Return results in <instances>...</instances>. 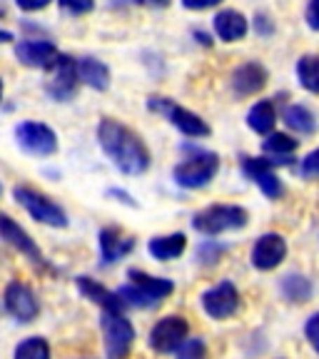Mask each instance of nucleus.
I'll return each mask as SVG.
<instances>
[{
    "instance_id": "nucleus-1",
    "label": "nucleus",
    "mask_w": 319,
    "mask_h": 359,
    "mask_svg": "<svg viewBox=\"0 0 319 359\" xmlns=\"http://www.w3.org/2000/svg\"><path fill=\"white\" fill-rule=\"evenodd\" d=\"M97 140H100L105 155L115 163V168L123 170L125 175H142L150 168V152H147L145 142L130 128L120 125L118 120H100Z\"/></svg>"
},
{
    "instance_id": "nucleus-2",
    "label": "nucleus",
    "mask_w": 319,
    "mask_h": 359,
    "mask_svg": "<svg viewBox=\"0 0 319 359\" xmlns=\"http://www.w3.org/2000/svg\"><path fill=\"white\" fill-rule=\"evenodd\" d=\"M247 224V210L237 205H212V208L202 210L192 219V227L202 235H219L227 230H240Z\"/></svg>"
},
{
    "instance_id": "nucleus-3",
    "label": "nucleus",
    "mask_w": 319,
    "mask_h": 359,
    "mask_svg": "<svg viewBox=\"0 0 319 359\" xmlns=\"http://www.w3.org/2000/svg\"><path fill=\"white\" fill-rule=\"evenodd\" d=\"M219 170V157L215 152H197V155L187 157L185 163H179L172 170V177L179 187H187V190H197V187H205L210 180L217 175Z\"/></svg>"
},
{
    "instance_id": "nucleus-4",
    "label": "nucleus",
    "mask_w": 319,
    "mask_h": 359,
    "mask_svg": "<svg viewBox=\"0 0 319 359\" xmlns=\"http://www.w3.org/2000/svg\"><path fill=\"white\" fill-rule=\"evenodd\" d=\"M13 197H15L22 208L30 212V217L38 219V222L50 224V227H67L65 210H62L60 205H55L50 197L40 195V192L33 190V187H25V185L13 187Z\"/></svg>"
},
{
    "instance_id": "nucleus-5",
    "label": "nucleus",
    "mask_w": 319,
    "mask_h": 359,
    "mask_svg": "<svg viewBox=\"0 0 319 359\" xmlns=\"http://www.w3.org/2000/svg\"><path fill=\"white\" fill-rule=\"evenodd\" d=\"M102 337H105V352L107 359H125L133 347L135 330L130 325V320H125L123 314L115 312H102Z\"/></svg>"
},
{
    "instance_id": "nucleus-6",
    "label": "nucleus",
    "mask_w": 319,
    "mask_h": 359,
    "mask_svg": "<svg viewBox=\"0 0 319 359\" xmlns=\"http://www.w3.org/2000/svg\"><path fill=\"white\" fill-rule=\"evenodd\" d=\"M15 140L20 145V150H25L28 155L35 157H48L57 150V137L48 125L43 123H20L15 128Z\"/></svg>"
},
{
    "instance_id": "nucleus-7",
    "label": "nucleus",
    "mask_w": 319,
    "mask_h": 359,
    "mask_svg": "<svg viewBox=\"0 0 319 359\" xmlns=\"http://www.w3.org/2000/svg\"><path fill=\"white\" fill-rule=\"evenodd\" d=\"M150 107L155 112H163L165 118H168L179 133H185L187 137H208L210 135V125L205 123L200 115L175 105V102L165 100V97H150Z\"/></svg>"
},
{
    "instance_id": "nucleus-8",
    "label": "nucleus",
    "mask_w": 319,
    "mask_h": 359,
    "mask_svg": "<svg viewBox=\"0 0 319 359\" xmlns=\"http://www.w3.org/2000/svg\"><path fill=\"white\" fill-rule=\"evenodd\" d=\"M187 320L185 317H177V314H170L165 320H160L150 330V347L160 354L177 352L187 339Z\"/></svg>"
},
{
    "instance_id": "nucleus-9",
    "label": "nucleus",
    "mask_w": 319,
    "mask_h": 359,
    "mask_svg": "<svg viewBox=\"0 0 319 359\" xmlns=\"http://www.w3.org/2000/svg\"><path fill=\"white\" fill-rule=\"evenodd\" d=\"M202 307L212 320H227L240 307V292L232 282L224 280L202 294Z\"/></svg>"
},
{
    "instance_id": "nucleus-10",
    "label": "nucleus",
    "mask_w": 319,
    "mask_h": 359,
    "mask_svg": "<svg viewBox=\"0 0 319 359\" xmlns=\"http://www.w3.org/2000/svg\"><path fill=\"white\" fill-rule=\"evenodd\" d=\"M53 75L48 80V93H50L55 100H67V97L75 95V90H78V60H73L70 55H60L57 62L50 67Z\"/></svg>"
},
{
    "instance_id": "nucleus-11",
    "label": "nucleus",
    "mask_w": 319,
    "mask_h": 359,
    "mask_svg": "<svg viewBox=\"0 0 319 359\" xmlns=\"http://www.w3.org/2000/svg\"><path fill=\"white\" fill-rule=\"evenodd\" d=\"M242 170H245L247 177L257 182L259 190H262L269 200H277V197H282L285 187H282V180L275 175V170H272V163H269V160H264V157H245V160H242Z\"/></svg>"
},
{
    "instance_id": "nucleus-12",
    "label": "nucleus",
    "mask_w": 319,
    "mask_h": 359,
    "mask_svg": "<svg viewBox=\"0 0 319 359\" xmlns=\"http://www.w3.org/2000/svg\"><path fill=\"white\" fill-rule=\"evenodd\" d=\"M15 57L28 67H43V70H50L57 62L60 53L53 43L48 40H20L15 45Z\"/></svg>"
},
{
    "instance_id": "nucleus-13",
    "label": "nucleus",
    "mask_w": 319,
    "mask_h": 359,
    "mask_svg": "<svg viewBox=\"0 0 319 359\" xmlns=\"http://www.w3.org/2000/svg\"><path fill=\"white\" fill-rule=\"evenodd\" d=\"M6 309L20 322H33L40 312L33 290L22 282H11L6 287Z\"/></svg>"
},
{
    "instance_id": "nucleus-14",
    "label": "nucleus",
    "mask_w": 319,
    "mask_h": 359,
    "mask_svg": "<svg viewBox=\"0 0 319 359\" xmlns=\"http://www.w3.org/2000/svg\"><path fill=\"white\" fill-rule=\"evenodd\" d=\"M287 255V242L282 235H277V232H269V235H262L257 242H254L252 247V264L257 269H262V272H267V269H275L282 264V259H285Z\"/></svg>"
},
{
    "instance_id": "nucleus-15",
    "label": "nucleus",
    "mask_w": 319,
    "mask_h": 359,
    "mask_svg": "<svg viewBox=\"0 0 319 359\" xmlns=\"http://www.w3.org/2000/svg\"><path fill=\"white\" fill-rule=\"evenodd\" d=\"M0 237L11 242V245L15 247V250H20L22 255H28L33 262H43V252H40L38 245L30 240L28 232L22 230L15 219H11L8 215H3V212H0Z\"/></svg>"
},
{
    "instance_id": "nucleus-16",
    "label": "nucleus",
    "mask_w": 319,
    "mask_h": 359,
    "mask_svg": "<svg viewBox=\"0 0 319 359\" xmlns=\"http://www.w3.org/2000/svg\"><path fill=\"white\" fill-rule=\"evenodd\" d=\"M97 247H100V257L105 264H112L115 259L125 257L135 247V240L118 230V227H105L97 235Z\"/></svg>"
},
{
    "instance_id": "nucleus-17",
    "label": "nucleus",
    "mask_w": 319,
    "mask_h": 359,
    "mask_svg": "<svg viewBox=\"0 0 319 359\" xmlns=\"http://www.w3.org/2000/svg\"><path fill=\"white\" fill-rule=\"evenodd\" d=\"M78 290L83 292L85 297L90 299L93 304L102 309V312H115V314H123L125 302L120 299L118 292H110L105 290L102 285H97L95 280H90V277H78Z\"/></svg>"
},
{
    "instance_id": "nucleus-18",
    "label": "nucleus",
    "mask_w": 319,
    "mask_h": 359,
    "mask_svg": "<svg viewBox=\"0 0 319 359\" xmlns=\"http://www.w3.org/2000/svg\"><path fill=\"white\" fill-rule=\"evenodd\" d=\"M267 83V70L259 62H245L232 75V88L237 95H254Z\"/></svg>"
},
{
    "instance_id": "nucleus-19",
    "label": "nucleus",
    "mask_w": 319,
    "mask_h": 359,
    "mask_svg": "<svg viewBox=\"0 0 319 359\" xmlns=\"http://www.w3.org/2000/svg\"><path fill=\"white\" fill-rule=\"evenodd\" d=\"M128 277L133 280L130 285H135L140 292H145L155 304H160L165 297H170L175 292V285L170 280H165V277H152V275H147V272H140V269H130Z\"/></svg>"
},
{
    "instance_id": "nucleus-20",
    "label": "nucleus",
    "mask_w": 319,
    "mask_h": 359,
    "mask_svg": "<svg viewBox=\"0 0 319 359\" xmlns=\"http://www.w3.org/2000/svg\"><path fill=\"white\" fill-rule=\"evenodd\" d=\"M185 247H187V237L182 235V232H175V235L152 237V240L147 242V252H150L155 259L168 262V259H175L185 252Z\"/></svg>"
},
{
    "instance_id": "nucleus-21",
    "label": "nucleus",
    "mask_w": 319,
    "mask_h": 359,
    "mask_svg": "<svg viewBox=\"0 0 319 359\" xmlns=\"http://www.w3.org/2000/svg\"><path fill=\"white\" fill-rule=\"evenodd\" d=\"M215 33L222 40L232 43V40H240L247 35V18L237 11H222L215 18Z\"/></svg>"
},
{
    "instance_id": "nucleus-22",
    "label": "nucleus",
    "mask_w": 319,
    "mask_h": 359,
    "mask_svg": "<svg viewBox=\"0 0 319 359\" xmlns=\"http://www.w3.org/2000/svg\"><path fill=\"white\" fill-rule=\"evenodd\" d=\"M78 73L80 80L85 85H90L93 90H107L110 85V70H107L105 62L95 60V57H83L78 60Z\"/></svg>"
},
{
    "instance_id": "nucleus-23",
    "label": "nucleus",
    "mask_w": 319,
    "mask_h": 359,
    "mask_svg": "<svg viewBox=\"0 0 319 359\" xmlns=\"http://www.w3.org/2000/svg\"><path fill=\"white\" fill-rule=\"evenodd\" d=\"M275 120H277L275 105H272L269 100L257 102V105L250 110V115H247V125H250V128H252L254 133H259V135L272 133V128H275Z\"/></svg>"
},
{
    "instance_id": "nucleus-24",
    "label": "nucleus",
    "mask_w": 319,
    "mask_h": 359,
    "mask_svg": "<svg viewBox=\"0 0 319 359\" xmlns=\"http://www.w3.org/2000/svg\"><path fill=\"white\" fill-rule=\"evenodd\" d=\"M299 83L309 93H319V57L317 55H304L297 65Z\"/></svg>"
},
{
    "instance_id": "nucleus-25",
    "label": "nucleus",
    "mask_w": 319,
    "mask_h": 359,
    "mask_svg": "<svg viewBox=\"0 0 319 359\" xmlns=\"http://www.w3.org/2000/svg\"><path fill=\"white\" fill-rule=\"evenodd\" d=\"M15 359H50V347L43 337H28L15 347Z\"/></svg>"
},
{
    "instance_id": "nucleus-26",
    "label": "nucleus",
    "mask_w": 319,
    "mask_h": 359,
    "mask_svg": "<svg viewBox=\"0 0 319 359\" xmlns=\"http://www.w3.org/2000/svg\"><path fill=\"white\" fill-rule=\"evenodd\" d=\"M287 128L297 130V133H312L314 130V115L302 105H290L285 110Z\"/></svg>"
},
{
    "instance_id": "nucleus-27",
    "label": "nucleus",
    "mask_w": 319,
    "mask_h": 359,
    "mask_svg": "<svg viewBox=\"0 0 319 359\" xmlns=\"http://www.w3.org/2000/svg\"><path fill=\"white\" fill-rule=\"evenodd\" d=\"M282 292H285V297L292 299V302H304L312 294V285L302 275H290L282 282Z\"/></svg>"
},
{
    "instance_id": "nucleus-28",
    "label": "nucleus",
    "mask_w": 319,
    "mask_h": 359,
    "mask_svg": "<svg viewBox=\"0 0 319 359\" xmlns=\"http://www.w3.org/2000/svg\"><path fill=\"white\" fill-rule=\"evenodd\" d=\"M264 152H269V155H292V152L297 150V140H292L290 135L285 133H272L264 140Z\"/></svg>"
},
{
    "instance_id": "nucleus-29",
    "label": "nucleus",
    "mask_w": 319,
    "mask_h": 359,
    "mask_svg": "<svg viewBox=\"0 0 319 359\" xmlns=\"http://www.w3.org/2000/svg\"><path fill=\"white\" fill-rule=\"evenodd\" d=\"M205 342L202 339H185V344L177 349V359H205Z\"/></svg>"
},
{
    "instance_id": "nucleus-30",
    "label": "nucleus",
    "mask_w": 319,
    "mask_h": 359,
    "mask_svg": "<svg viewBox=\"0 0 319 359\" xmlns=\"http://www.w3.org/2000/svg\"><path fill=\"white\" fill-rule=\"evenodd\" d=\"M57 3L70 15H85V13H90L95 8V0H57Z\"/></svg>"
},
{
    "instance_id": "nucleus-31",
    "label": "nucleus",
    "mask_w": 319,
    "mask_h": 359,
    "mask_svg": "<svg viewBox=\"0 0 319 359\" xmlns=\"http://www.w3.org/2000/svg\"><path fill=\"white\" fill-rule=\"evenodd\" d=\"M302 177L319 180V150L309 152V155L302 160Z\"/></svg>"
},
{
    "instance_id": "nucleus-32",
    "label": "nucleus",
    "mask_w": 319,
    "mask_h": 359,
    "mask_svg": "<svg viewBox=\"0 0 319 359\" xmlns=\"http://www.w3.org/2000/svg\"><path fill=\"white\" fill-rule=\"evenodd\" d=\"M304 337L309 339V344L314 347V352L319 354V312L312 314L307 320V325H304Z\"/></svg>"
},
{
    "instance_id": "nucleus-33",
    "label": "nucleus",
    "mask_w": 319,
    "mask_h": 359,
    "mask_svg": "<svg viewBox=\"0 0 319 359\" xmlns=\"http://www.w3.org/2000/svg\"><path fill=\"white\" fill-rule=\"evenodd\" d=\"M222 255V247H217V245H212V242H205V245L197 250V257L202 259V262H208V264H212L215 259Z\"/></svg>"
},
{
    "instance_id": "nucleus-34",
    "label": "nucleus",
    "mask_w": 319,
    "mask_h": 359,
    "mask_svg": "<svg viewBox=\"0 0 319 359\" xmlns=\"http://www.w3.org/2000/svg\"><path fill=\"white\" fill-rule=\"evenodd\" d=\"M217 3H222V0H182V6L187 11H208V8H215Z\"/></svg>"
},
{
    "instance_id": "nucleus-35",
    "label": "nucleus",
    "mask_w": 319,
    "mask_h": 359,
    "mask_svg": "<svg viewBox=\"0 0 319 359\" xmlns=\"http://www.w3.org/2000/svg\"><path fill=\"white\" fill-rule=\"evenodd\" d=\"M307 22H309V28L319 30V0H309V6H307Z\"/></svg>"
},
{
    "instance_id": "nucleus-36",
    "label": "nucleus",
    "mask_w": 319,
    "mask_h": 359,
    "mask_svg": "<svg viewBox=\"0 0 319 359\" xmlns=\"http://www.w3.org/2000/svg\"><path fill=\"white\" fill-rule=\"evenodd\" d=\"M15 3H18V8H22V11L33 13V11H43L50 0H15Z\"/></svg>"
},
{
    "instance_id": "nucleus-37",
    "label": "nucleus",
    "mask_w": 319,
    "mask_h": 359,
    "mask_svg": "<svg viewBox=\"0 0 319 359\" xmlns=\"http://www.w3.org/2000/svg\"><path fill=\"white\" fill-rule=\"evenodd\" d=\"M254 25H257L259 33H272V25H267V18L257 15V22H254Z\"/></svg>"
},
{
    "instance_id": "nucleus-38",
    "label": "nucleus",
    "mask_w": 319,
    "mask_h": 359,
    "mask_svg": "<svg viewBox=\"0 0 319 359\" xmlns=\"http://www.w3.org/2000/svg\"><path fill=\"white\" fill-rule=\"evenodd\" d=\"M8 40H13V33H8V30H0V43H8Z\"/></svg>"
},
{
    "instance_id": "nucleus-39",
    "label": "nucleus",
    "mask_w": 319,
    "mask_h": 359,
    "mask_svg": "<svg viewBox=\"0 0 319 359\" xmlns=\"http://www.w3.org/2000/svg\"><path fill=\"white\" fill-rule=\"evenodd\" d=\"M0 100H3V83H0Z\"/></svg>"
},
{
    "instance_id": "nucleus-40",
    "label": "nucleus",
    "mask_w": 319,
    "mask_h": 359,
    "mask_svg": "<svg viewBox=\"0 0 319 359\" xmlns=\"http://www.w3.org/2000/svg\"><path fill=\"white\" fill-rule=\"evenodd\" d=\"M0 192H3V185H0Z\"/></svg>"
}]
</instances>
